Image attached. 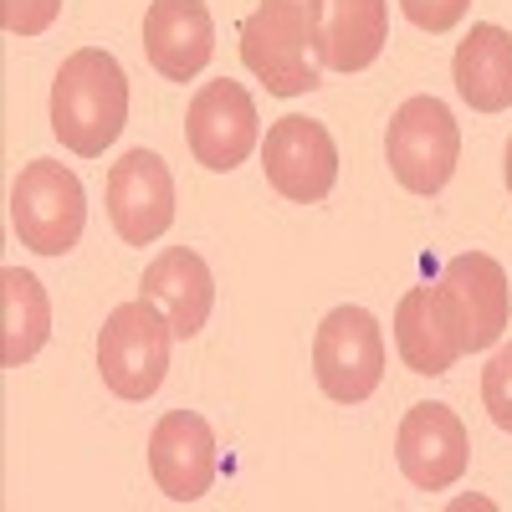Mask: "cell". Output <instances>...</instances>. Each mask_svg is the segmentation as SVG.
Segmentation results:
<instances>
[{
  "instance_id": "cell-1",
  "label": "cell",
  "mask_w": 512,
  "mask_h": 512,
  "mask_svg": "<svg viewBox=\"0 0 512 512\" xmlns=\"http://www.w3.org/2000/svg\"><path fill=\"white\" fill-rule=\"evenodd\" d=\"M128 123V77L113 52L77 47L52 77V134L77 159H98Z\"/></svg>"
},
{
  "instance_id": "cell-2",
  "label": "cell",
  "mask_w": 512,
  "mask_h": 512,
  "mask_svg": "<svg viewBox=\"0 0 512 512\" xmlns=\"http://www.w3.org/2000/svg\"><path fill=\"white\" fill-rule=\"evenodd\" d=\"M236 36H241L246 72L256 82H267L272 98H303L323 88V72H328L323 21L282 11V6H256Z\"/></svg>"
},
{
  "instance_id": "cell-15",
  "label": "cell",
  "mask_w": 512,
  "mask_h": 512,
  "mask_svg": "<svg viewBox=\"0 0 512 512\" xmlns=\"http://www.w3.org/2000/svg\"><path fill=\"white\" fill-rule=\"evenodd\" d=\"M395 349L405 359L410 374H425V379H436L446 374L466 349H461V333L441 303V292L436 287H410L400 297V308H395Z\"/></svg>"
},
{
  "instance_id": "cell-16",
  "label": "cell",
  "mask_w": 512,
  "mask_h": 512,
  "mask_svg": "<svg viewBox=\"0 0 512 512\" xmlns=\"http://www.w3.org/2000/svg\"><path fill=\"white\" fill-rule=\"evenodd\" d=\"M451 82L466 108L477 113H502L512 108V36L492 21L472 26L456 41L451 57Z\"/></svg>"
},
{
  "instance_id": "cell-12",
  "label": "cell",
  "mask_w": 512,
  "mask_h": 512,
  "mask_svg": "<svg viewBox=\"0 0 512 512\" xmlns=\"http://www.w3.org/2000/svg\"><path fill=\"white\" fill-rule=\"evenodd\" d=\"M149 477L169 502H200L216 482V431L195 410H164L149 431Z\"/></svg>"
},
{
  "instance_id": "cell-4",
  "label": "cell",
  "mask_w": 512,
  "mask_h": 512,
  "mask_svg": "<svg viewBox=\"0 0 512 512\" xmlns=\"http://www.w3.org/2000/svg\"><path fill=\"white\" fill-rule=\"evenodd\" d=\"M384 164L410 195H441L461 164V128L431 93L405 98L384 128Z\"/></svg>"
},
{
  "instance_id": "cell-23",
  "label": "cell",
  "mask_w": 512,
  "mask_h": 512,
  "mask_svg": "<svg viewBox=\"0 0 512 512\" xmlns=\"http://www.w3.org/2000/svg\"><path fill=\"white\" fill-rule=\"evenodd\" d=\"M502 180H507V195H512V139H507V154H502Z\"/></svg>"
},
{
  "instance_id": "cell-19",
  "label": "cell",
  "mask_w": 512,
  "mask_h": 512,
  "mask_svg": "<svg viewBox=\"0 0 512 512\" xmlns=\"http://www.w3.org/2000/svg\"><path fill=\"white\" fill-rule=\"evenodd\" d=\"M482 405H487L497 431L512 436V344H502L482 369Z\"/></svg>"
},
{
  "instance_id": "cell-21",
  "label": "cell",
  "mask_w": 512,
  "mask_h": 512,
  "mask_svg": "<svg viewBox=\"0 0 512 512\" xmlns=\"http://www.w3.org/2000/svg\"><path fill=\"white\" fill-rule=\"evenodd\" d=\"M62 16V0H0V26L11 36H41Z\"/></svg>"
},
{
  "instance_id": "cell-13",
  "label": "cell",
  "mask_w": 512,
  "mask_h": 512,
  "mask_svg": "<svg viewBox=\"0 0 512 512\" xmlns=\"http://www.w3.org/2000/svg\"><path fill=\"white\" fill-rule=\"evenodd\" d=\"M144 52L164 82H195L216 57V21L205 0H154L144 11Z\"/></svg>"
},
{
  "instance_id": "cell-3",
  "label": "cell",
  "mask_w": 512,
  "mask_h": 512,
  "mask_svg": "<svg viewBox=\"0 0 512 512\" xmlns=\"http://www.w3.org/2000/svg\"><path fill=\"white\" fill-rule=\"evenodd\" d=\"M169 344H175V328H169L164 308L149 297L134 303H118L98 333V374L118 400H149L159 395V384L169 374Z\"/></svg>"
},
{
  "instance_id": "cell-18",
  "label": "cell",
  "mask_w": 512,
  "mask_h": 512,
  "mask_svg": "<svg viewBox=\"0 0 512 512\" xmlns=\"http://www.w3.org/2000/svg\"><path fill=\"white\" fill-rule=\"evenodd\" d=\"M390 41V0H328L323 16V47L328 72H364L379 62Z\"/></svg>"
},
{
  "instance_id": "cell-22",
  "label": "cell",
  "mask_w": 512,
  "mask_h": 512,
  "mask_svg": "<svg viewBox=\"0 0 512 512\" xmlns=\"http://www.w3.org/2000/svg\"><path fill=\"white\" fill-rule=\"evenodd\" d=\"M262 6H282V11L313 16V21H323V16H328V0H262Z\"/></svg>"
},
{
  "instance_id": "cell-11",
  "label": "cell",
  "mask_w": 512,
  "mask_h": 512,
  "mask_svg": "<svg viewBox=\"0 0 512 512\" xmlns=\"http://www.w3.org/2000/svg\"><path fill=\"white\" fill-rule=\"evenodd\" d=\"M108 221L123 246H154L175 226V175L154 149H128L108 169Z\"/></svg>"
},
{
  "instance_id": "cell-20",
  "label": "cell",
  "mask_w": 512,
  "mask_h": 512,
  "mask_svg": "<svg viewBox=\"0 0 512 512\" xmlns=\"http://www.w3.org/2000/svg\"><path fill=\"white\" fill-rule=\"evenodd\" d=\"M400 11L410 26L431 31V36H446L466 21V11H472V0H400Z\"/></svg>"
},
{
  "instance_id": "cell-8",
  "label": "cell",
  "mask_w": 512,
  "mask_h": 512,
  "mask_svg": "<svg viewBox=\"0 0 512 512\" xmlns=\"http://www.w3.org/2000/svg\"><path fill=\"white\" fill-rule=\"evenodd\" d=\"M185 139H190L195 164L231 175L236 164H246L251 149H262V118H256L251 93L231 77L200 82L185 108Z\"/></svg>"
},
{
  "instance_id": "cell-5",
  "label": "cell",
  "mask_w": 512,
  "mask_h": 512,
  "mask_svg": "<svg viewBox=\"0 0 512 512\" xmlns=\"http://www.w3.org/2000/svg\"><path fill=\"white\" fill-rule=\"evenodd\" d=\"M11 226L26 251L67 256L88 226V195L82 180L57 159H31L11 185Z\"/></svg>"
},
{
  "instance_id": "cell-10",
  "label": "cell",
  "mask_w": 512,
  "mask_h": 512,
  "mask_svg": "<svg viewBox=\"0 0 512 512\" xmlns=\"http://www.w3.org/2000/svg\"><path fill=\"white\" fill-rule=\"evenodd\" d=\"M395 461L410 487L420 492H446L466 477L472 466V436L451 405L441 400H420L405 410L400 431H395Z\"/></svg>"
},
{
  "instance_id": "cell-14",
  "label": "cell",
  "mask_w": 512,
  "mask_h": 512,
  "mask_svg": "<svg viewBox=\"0 0 512 512\" xmlns=\"http://www.w3.org/2000/svg\"><path fill=\"white\" fill-rule=\"evenodd\" d=\"M139 297L164 308L175 338H195L210 323V308H216V277H210L205 256L190 246H164L154 262L144 267Z\"/></svg>"
},
{
  "instance_id": "cell-7",
  "label": "cell",
  "mask_w": 512,
  "mask_h": 512,
  "mask_svg": "<svg viewBox=\"0 0 512 512\" xmlns=\"http://www.w3.org/2000/svg\"><path fill=\"white\" fill-rule=\"evenodd\" d=\"M262 175L292 205H318L338 185V144L318 118L287 113L262 139Z\"/></svg>"
},
{
  "instance_id": "cell-9",
  "label": "cell",
  "mask_w": 512,
  "mask_h": 512,
  "mask_svg": "<svg viewBox=\"0 0 512 512\" xmlns=\"http://www.w3.org/2000/svg\"><path fill=\"white\" fill-rule=\"evenodd\" d=\"M436 292L461 333V349L466 354H482L492 349L507 318H512V287H507V272L497 256L487 251H461L446 262V272L436 277Z\"/></svg>"
},
{
  "instance_id": "cell-6",
  "label": "cell",
  "mask_w": 512,
  "mask_h": 512,
  "mask_svg": "<svg viewBox=\"0 0 512 512\" xmlns=\"http://www.w3.org/2000/svg\"><path fill=\"white\" fill-rule=\"evenodd\" d=\"M313 374L333 405H359L384 379V333L379 318L359 303L333 308L313 333Z\"/></svg>"
},
{
  "instance_id": "cell-17",
  "label": "cell",
  "mask_w": 512,
  "mask_h": 512,
  "mask_svg": "<svg viewBox=\"0 0 512 512\" xmlns=\"http://www.w3.org/2000/svg\"><path fill=\"white\" fill-rule=\"evenodd\" d=\"M52 338V297L31 272L6 267L0 272V364L21 369L31 364Z\"/></svg>"
}]
</instances>
